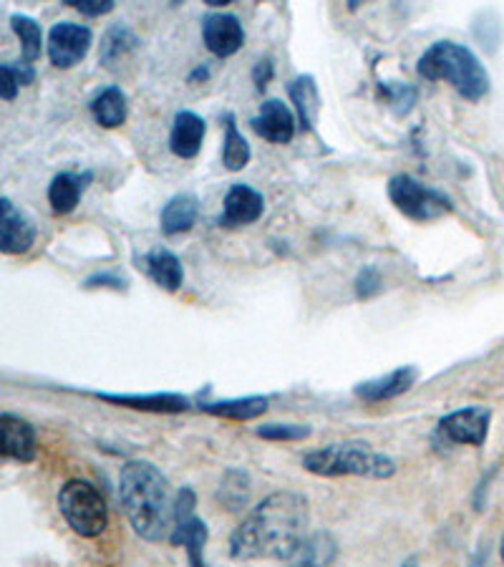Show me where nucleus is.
<instances>
[{
    "mask_svg": "<svg viewBox=\"0 0 504 567\" xmlns=\"http://www.w3.org/2000/svg\"><path fill=\"white\" fill-rule=\"evenodd\" d=\"M306 535L308 499L296 492H275L235 529L230 553L237 560H258V557L288 560Z\"/></svg>",
    "mask_w": 504,
    "mask_h": 567,
    "instance_id": "obj_1",
    "label": "nucleus"
},
{
    "mask_svg": "<svg viewBox=\"0 0 504 567\" xmlns=\"http://www.w3.org/2000/svg\"><path fill=\"white\" fill-rule=\"evenodd\" d=\"M122 502L136 535L152 543L167 537L174 507L169 505V484L157 466L140 460L126 464L122 470Z\"/></svg>",
    "mask_w": 504,
    "mask_h": 567,
    "instance_id": "obj_2",
    "label": "nucleus"
},
{
    "mask_svg": "<svg viewBox=\"0 0 504 567\" xmlns=\"http://www.w3.org/2000/svg\"><path fill=\"white\" fill-rule=\"evenodd\" d=\"M419 76L426 81H449L464 99L480 102L490 91V76L482 61L462 43L439 41L419 59Z\"/></svg>",
    "mask_w": 504,
    "mask_h": 567,
    "instance_id": "obj_3",
    "label": "nucleus"
},
{
    "mask_svg": "<svg viewBox=\"0 0 504 567\" xmlns=\"http://www.w3.org/2000/svg\"><path fill=\"white\" fill-rule=\"evenodd\" d=\"M302 466L308 472L318 474V477H371V480H387L397 472V462L387 454H379L371 450L366 442H348V444H333L326 450L310 452L302 460Z\"/></svg>",
    "mask_w": 504,
    "mask_h": 567,
    "instance_id": "obj_4",
    "label": "nucleus"
},
{
    "mask_svg": "<svg viewBox=\"0 0 504 567\" xmlns=\"http://www.w3.org/2000/svg\"><path fill=\"white\" fill-rule=\"evenodd\" d=\"M61 515L66 517L71 529L81 537H96L109 525V507L106 499L94 484L73 480L66 482L59 492Z\"/></svg>",
    "mask_w": 504,
    "mask_h": 567,
    "instance_id": "obj_5",
    "label": "nucleus"
},
{
    "mask_svg": "<svg viewBox=\"0 0 504 567\" xmlns=\"http://www.w3.org/2000/svg\"><path fill=\"white\" fill-rule=\"evenodd\" d=\"M389 197L403 217L416 219V223H429V219L442 217L452 209V203L442 192L421 185L419 179L409 175H397L389 182Z\"/></svg>",
    "mask_w": 504,
    "mask_h": 567,
    "instance_id": "obj_6",
    "label": "nucleus"
},
{
    "mask_svg": "<svg viewBox=\"0 0 504 567\" xmlns=\"http://www.w3.org/2000/svg\"><path fill=\"white\" fill-rule=\"evenodd\" d=\"M91 29L79 23H56L49 31V59L56 69H71L84 61L91 49Z\"/></svg>",
    "mask_w": 504,
    "mask_h": 567,
    "instance_id": "obj_7",
    "label": "nucleus"
},
{
    "mask_svg": "<svg viewBox=\"0 0 504 567\" xmlns=\"http://www.w3.org/2000/svg\"><path fill=\"white\" fill-rule=\"evenodd\" d=\"M33 219L21 207H16L11 199H0V252L23 255L33 248Z\"/></svg>",
    "mask_w": 504,
    "mask_h": 567,
    "instance_id": "obj_8",
    "label": "nucleus"
},
{
    "mask_svg": "<svg viewBox=\"0 0 504 567\" xmlns=\"http://www.w3.org/2000/svg\"><path fill=\"white\" fill-rule=\"evenodd\" d=\"M490 419H492L490 409H482V406L460 409L439 422V432L454 444L482 446L490 432Z\"/></svg>",
    "mask_w": 504,
    "mask_h": 567,
    "instance_id": "obj_9",
    "label": "nucleus"
},
{
    "mask_svg": "<svg viewBox=\"0 0 504 567\" xmlns=\"http://www.w3.org/2000/svg\"><path fill=\"white\" fill-rule=\"evenodd\" d=\"M202 41H205V45L215 53V56L219 59L233 56V53L243 49V41H245L240 18L230 13L207 16L205 23H202Z\"/></svg>",
    "mask_w": 504,
    "mask_h": 567,
    "instance_id": "obj_10",
    "label": "nucleus"
},
{
    "mask_svg": "<svg viewBox=\"0 0 504 567\" xmlns=\"http://www.w3.org/2000/svg\"><path fill=\"white\" fill-rule=\"evenodd\" d=\"M263 209H265V199L258 189L247 187V185H235L230 192L225 195V203H223V215H219V227H245V225H253L258 223L263 217Z\"/></svg>",
    "mask_w": 504,
    "mask_h": 567,
    "instance_id": "obj_11",
    "label": "nucleus"
},
{
    "mask_svg": "<svg viewBox=\"0 0 504 567\" xmlns=\"http://www.w3.org/2000/svg\"><path fill=\"white\" fill-rule=\"evenodd\" d=\"M35 456V432L13 414H0V460L31 462Z\"/></svg>",
    "mask_w": 504,
    "mask_h": 567,
    "instance_id": "obj_12",
    "label": "nucleus"
},
{
    "mask_svg": "<svg viewBox=\"0 0 504 567\" xmlns=\"http://www.w3.org/2000/svg\"><path fill=\"white\" fill-rule=\"evenodd\" d=\"M253 132L272 144H288L296 136V118L280 99H268L253 118Z\"/></svg>",
    "mask_w": 504,
    "mask_h": 567,
    "instance_id": "obj_13",
    "label": "nucleus"
},
{
    "mask_svg": "<svg viewBox=\"0 0 504 567\" xmlns=\"http://www.w3.org/2000/svg\"><path fill=\"white\" fill-rule=\"evenodd\" d=\"M207 126L202 122V116L195 112H179L174 116L172 134H169V150L182 159L197 157L202 150V140H205Z\"/></svg>",
    "mask_w": 504,
    "mask_h": 567,
    "instance_id": "obj_14",
    "label": "nucleus"
},
{
    "mask_svg": "<svg viewBox=\"0 0 504 567\" xmlns=\"http://www.w3.org/2000/svg\"><path fill=\"white\" fill-rule=\"evenodd\" d=\"M338 557V543L333 535L313 533L298 545V550L288 557L290 567H331Z\"/></svg>",
    "mask_w": 504,
    "mask_h": 567,
    "instance_id": "obj_15",
    "label": "nucleus"
},
{
    "mask_svg": "<svg viewBox=\"0 0 504 567\" xmlns=\"http://www.w3.org/2000/svg\"><path fill=\"white\" fill-rule=\"evenodd\" d=\"M414 381H416V369H409L407 365V369L391 371L389 377L361 383V386L356 389V396L369 401V404H379V401H389L393 396L407 393L411 386H414Z\"/></svg>",
    "mask_w": 504,
    "mask_h": 567,
    "instance_id": "obj_16",
    "label": "nucleus"
},
{
    "mask_svg": "<svg viewBox=\"0 0 504 567\" xmlns=\"http://www.w3.org/2000/svg\"><path fill=\"white\" fill-rule=\"evenodd\" d=\"M197 215H199V203L195 195H187V192H182V195H174L167 205L162 209V233L164 235H182L195 227L197 223Z\"/></svg>",
    "mask_w": 504,
    "mask_h": 567,
    "instance_id": "obj_17",
    "label": "nucleus"
},
{
    "mask_svg": "<svg viewBox=\"0 0 504 567\" xmlns=\"http://www.w3.org/2000/svg\"><path fill=\"white\" fill-rule=\"evenodd\" d=\"M146 272H150L152 280L157 282L164 290H179L182 280H185V272H182V262L174 252L157 248L146 255Z\"/></svg>",
    "mask_w": 504,
    "mask_h": 567,
    "instance_id": "obj_18",
    "label": "nucleus"
},
{
    "mask_svg": "<svg viewBox=\"0 0 504 567\" xmlns=\"http://www.w3.org/2000/svg\"><path fill=\"white\" fill-rule=\"evenodd\" d=\"M89 177H81V175H71V172H63V175H56L51 182L49 187V203L51 209L56 215H69L76 209L79 199H81V192H84Z\"/></svg>",
    "mask_w": 504,
    "mask_h": 567,
    "instance_id": "obj_19",
    "label": "nucleus"
},
{
    "mask_svg": "<svg viewBox=\"0 0 504 567\" xmlns=\"http://www.w3.org/2000/svg\"><path fill=\"white\" fill-rule=\"evenodd\" d=\"M91 114H94L96 124L106 126V130H116V126H122L126 122V114H130L122 89L112 86L101 91L94 102H91Z\"/></svg>",
    "mask_w": 504,
    "mask_h": 567,
    "instance_id": "obj_20",
    "label": "nucleus"
},
{
    "mask_svg": "<svg viewBox=\"0 0 504 567\" xmlns=\"http://www.w3.org/2000/svg\"><path fill=\"white\" fill-rule=\"evenodd\" d=\"M288 91H290L292 104H296L300 126H302V130H313L316 116H318V106H320L313 76H298L296 81H292Z\"/></svg>",
    "mask_w": 504,
    "mask_h": 567,
    "instance_id": "obj_21",
    "label": "nucleus"
},
{
    "mask_svg": "<svg viewBox=\"0 0 504 567\" xmlns=\"http://www.w3.org/2000/svg\"><path fill=\"white\" fill-rule=\"evenodd\" d=\"M205 411L223 419H235V422H250L268 411V399L250 396V399H235V401H219V404H207Z\"/></svg>",
    "mask_w": 504,
    "mask_h": 567,
    "instance_id": "obj_22",
    "label": "nucleus"
},
{
    "mask_svg": "<svg viewBox=\"0 0 504 567\" xmlns=\"http://www.w3.org/2000/svg\"><path fill=\"white\" fill-rule=\"evenodd\" d=\"M247 497H250V477L243 470H230L223 477V484L217 489V502L225 509L237 512L245 507Z\"/></svg>",
    "mask_w": 504,
    "mask_h": 567,
    "instance_id": "obj_23",
    "label": "nucleus"
},
{
    "mask_svg": "<svg viewBox=\"0 0 504 567\" xmlns=\"http://www.w3.org/2000/svg\"><path fill=\"white\" fill-rule=\"evenodd\" d=\"M250 157H253L250 144H247V140L240 134V130H237L235 116H230V118H227V134H225V146H223L225 169L240 172V169L247 167Z\"/></svg>",
    "mask_w": 504,
    "mask_h": 567,
    "instance_id": "obj_24",
    "label": "nucleus"
},
{
    "mask_svg": "<svg viewBox=\"0 0 504 567\" xmlns=\"http://www.w3.org/2000/svg\"><path fill=\"white\" fill-rule=\"evenodd\" d=\"M101 399L114 401V404H124L142 411H182L187 409V401L179 396H167V393H152V396H114V393H99Z\"/></svg>",
    "mask_w": 504,
    "mask_h": 567,
    "instance_id": "obj_25",
    "label": "nucleus"
},
{
    "mask_svg": "<svg viewBox=\"0 0 504 567\" xmlns=\"http://www.w3.org/2000/svg\"><path fill=\"white\" fill-rule=\"evenodd\" d=\"M11 25L18 39H21V49H23V61L31 63L41 56L43 51V31L41 25L33 21L29 16H13Z\"/></svg>",
    "mask_w": 504,
    "mask_h": 567,
    "instance_id": "obj_26",
    "label": "nucleus"
},
{
    "mask_svg": "<svg viewBox=\"0 0 504 567\" xmlns=\"http://www.w3.org/2000/svg\"><path fill=\"white\" fill-rule=\"evenodd\" d=\"M136 39L130 29H124V25H114L112 31L104 35V45H101V61H104V66H114V63L124 56L126 51L134 49Z\"/></svg>",
    "mask_w": 504,
    "mask_h": 567,
    "instance_id": "obj_27",
    "label": "nucleus"
},
{
    "mask_svg": "<svg viewBox=\"0 0 504 567\" xmlns=\"http://www.w3.org/2000/svg\"><path fill=\"white\" fill-rule=\"evenodd\" d=\"M33 81V69L29 63H16V66H0V99H16L18 89Z\"/></svg>",
    "mask_w": 504,
    "mask_h": 567,
    "instance_id": "obj_28",
    "label": "nucleus"
},
{
    "mask_svg": "<svg viewBox=\"0 0 504 567\" xmlns=\"http://www.w3.org/2000/svg\"><path fill=\"white\" fill-rule=\"evenodd\" d=\"M310 434V426L300 424H268L258 429L260 439H270V442H298Z\"/></svg>",
    "mask_w": 504,
    "mask_h": 567,
    "instance_id": "obj_29",
    "label": "nucleus"
},
{
    "mask_svg": "<svg viewBox=\"0 0 504 567\" xmlns=\"http://www.w3.org/2000/svg\"><path fill=\"white\" fill-rule=\"evenodd\" d=\"M69 6H71V8H76L79 13L91 16V18H96V16H106V13H112V11H114V3H112V0H71Z\"/></svg>",
    "mask_w": 504,
    "mask_h": 567,
    "instance_id": "obj_30",
    "label": "nucleus"
},
{
    "mask_svg": "<svg viewBox=\"0 0 504 567\" xmlns=\"http://www.w3.org/2000/svg\"><path fill=\"white\" fill-rule=\"evenodd\" d=\"M356 286H359V296H361V298H371L373 292L379 290V286H381L379 272H376L373 268L363 270V272H361V278H359V282H356Z\"/></svg>",
    "mask_w": 504,
    "mask_h": 567,
    "instance_id": "obj_31",
    "label": "nucleus"
},
{
    "mask_svg": "<svg viewBox=\"0 0 504 567\" xmlns=\"http://www.w3.org/2000/svg\"><path fill=\"white\" fill-rule=\"evenodd\" d=\"M270 76H272V63L260 61L258 69H255V84H258V89H265V84H268Z\"/></svg>",
    "mask_w": 504,
    "mask_h": 567,
    "instance_id": "obj_32",
    "label": "nucleus"
},
{
    "mask_svg": "<svg viewBox=\"0 0 504 567\" xmlns=\"http://www.w3.org/2000/svg\"><path fill=\"white\" fill-rule=\"evenodd\" d=\"M403 567H416V563H414V560H411V563H407V565H403Z\"/></svg>",
    "mask_w": 504,
    "mask_h": 567,
    "instance_id": "obj_33",
    "label": "nucleus"
},
{
    "mask_svg": "<svg viewBox=\"0 0 504 567\" xmlns=\"http://www.w3.org/2000/svg\"><path fill=\"white\" fill-rule=\"evenodd\" d=\"M502 560H504V537H502Z\"/></svg>",
    "mask_w": 504,
    "mask_h": 567,
    "instance_id": "obj_34",
    "label": "nucleus"
}]
</instances>
